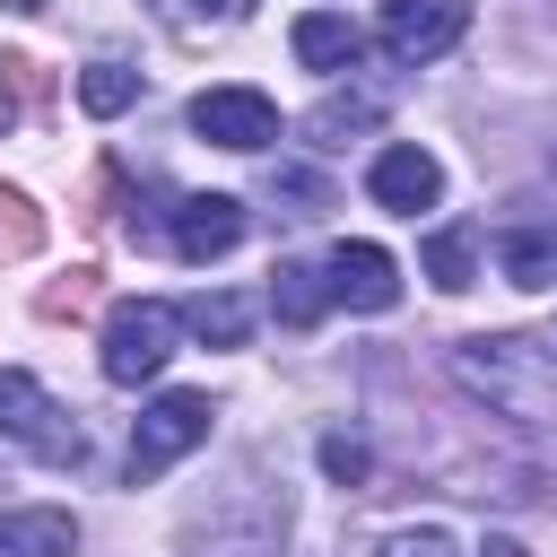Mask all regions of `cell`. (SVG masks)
Here are the masks:
<instances>
[{
	"mask_svg": "<svg viewBox=\"0 0 557 557\" xmlns=\"http://www.w3.org/2000/svg\"><path fill=\"white\" fill-rule=\"evenodd\" d=\"M374 557H461V548H453V531H435V522H418V531H392V540H383Z\"/></svg>",
	"mask_w": 557,
	"mask_h": 557,
	"instance_id": "cell-23",
	"label": "cell"
},
{
	"mask_svg": "<svg viewBox=\"0 0 557 557\" xmlns=\"http://www.w3.org/2000/svg\"><path fill=\"white\" fill-rule=\"evenodd\" d=\"M322 470H331L339 487H366V470H374V461H366V444H357V435H322Z\"/></svg>",
	"mask_w": 557,
	"mask_h": 557,
	"instance_id": "cell-22",
	"label": "cell"
},
{
	"mask_svg": "<svg viewBox=\"0 0 557 557\" xmlns=\"http://www.w3.org/2000/svg\"><path fill=\"white\" fill-rule=\"evenodd\" d=\"M183 331H200L209 348H244V331H252V296H191L183 305Z\"/></svg>",
	"mask_w": 557,
	"mask_h": 557,
	"instance_id": "cell-13",
	"label": "cell"
},
{
	"mask_svg": "<svg viewBox=\"0 0 557 557\" xmlns=\"http://www.w3.org/2000/svg\"><path fill=\"white\" fill-rule=\"evenodd\" d=\"M296 61L305 70H348L357 52H366V35H357V17H331V9H313V17H296Z\"/></svg>",
	"mask_w": 557,
	"mask_h": 557,
	"instance_id": "cell-11",
	"label": "cell"
},
{
	"mask_svg": "<svg viewBox=\"0 0 557 557\" xmlns=\"http://www.w3.org/2000/svg\"><path fill=\"white\" fill-rule=\"evenodd\" d=\"M165 244H174L183 261H218V252H235V244H244V200H226V191H191V200H174Z\"/></svg>",
	"mask_w": 557,
	"mask_h": 557,
	"instance_id": "cell-8",
	"label": "cell"
},
{
	"mask_svg": "<svg viewBox=\"0 0 557 557\" xmlns=\"http://www.w3.org/2000/svg\"><path fill=\"white\" fill-rule=\"evenodd\" d=\"M470 26V0H383V52L392 61H435Z\"/></svg>",
	"mask_w": 557,
	"mask_h": 557,
	"instance_id": "cell-6",
	"label": "cell"
},
{
	"mask_svg": "<svg viewBox=\"0 0 557 557\" xmlns=\"http://www.w3.org/2000/svg\"><path fill=\"white\" fill-rule=\"evenodd\" d=\"M191 131L200 139H218V148H270L278 139V104L261 96V87H209V96H191Z\"/></svg>",
	"mask_w": 557,
	"mask_h": 557,
	"instance_id": "cell-5",
	"label": "cell"
},
{
	"mask_svg": "<svg viewBox=\"0 0 557 557\" xmlns=\"http://www.w3.org/2000/svg\"><path fill=\"white\" fill-rule=\"evenodd\" d=\"M270 305H278V322H322V305H331V278L313 270V261H278L270 270Z\"/></svg>",
	"mask_w": 557,
	"mask_h": 557,
	"instance_id": "cell-12",
	"label": "cell"
},
{
	"mask_svg": "<svg viewBox=\"0 0 557 557\" xmlns=\"http://www.w3.org/2000/svg\"><path fill=\"white\" fill-rule=\"evenodd\" d=\"M148 9H157L165 26H191V35H200V26H235L252 0H148Z\"/></svg>",
	"mask_w": 557,
	"mask_h": 557,
	"instance_id": "cell-19",
	"label": "cell"
},
{
	"mask_svg": "<svg viewBox=\"0 0 557 557\" xmlns=\"http://www.w3.org/2000/svg\"><path fill=\"white\" fill-rule=\"evenodd\" d=\"M26 252H44V209L17 183H0V261H26Z\"/></svg>",
	"mask_w": 557,
	"mask_h": 557,
	"instance_id": "cell-17",
	"label": "cell"
},
{
	"mask_svg": "<svg viewBox=\"0 0 557 557\" xmlns=\"http://www.w3.org/2000/svg\"><path fill=\"white\" fill-rule=\"evenodd\" d=\"M9 122H17V104H9V96H0V131H9Z\"/></svg>",
	"mask_w": 557,
	"mask_h": 557,
	"instance_id": "cell-25",
	"label": "cell"
},
{
	"mask_svg": "<svg viewBox=\"0 0 557 557\" xmlns=\"http://www.w3.org/2000/svg\"><path fill=\"white\" fill-rule=\"evenodd\" d=\"M174 331H183V313L157 305V296L113 305V313H104V374H113V383H148V374L174 357Z\"/></svg>",
	"mask_w": 557,
	"mask_h": 557,
	"instance_id": "cell-3",
	"label": "cell"
},
{
	"mask_svg": "<svg viewBox=\"0 0 557 557\" xmlns=\"http://www.w3.org/2000/svg\"><path fill=\"white\" fill-rule=\"evenodd\" d=\"M322 278H331V305H348V313H392L400 305V261L383 244H339L322 261Z\"/></svg>",
	"mask_w": 557,
	"mask_h": 557,
	"instance_id": "cell-7",
	"label": "cell"
},
{
	"mask_svg": "<svg viewBox=\"0 0 557 557\" xmlns=\"http://www.w3.org/2000/svg\"><path fill=\"white\" fill-rule=\"evenodd\" d=\"M496 261H505V278L513 287H557V235H496Z\"/></svg>",
	"mask_w": 557,
	"mask_h": 557,
	"instance_id": "cell-15",
	"label": "cell"
},
{
	"mask_svg": "<svg viewBox=\"0 0 557 557\" xmlns=\"http://www.w3.org/2000/svg\"><path fill=\"white\" fill-rule=\"evenodd\" d=\"M87 305H96V270H87V261H78V270H61V278L44 287V313H52V322H78Z\"/></svg>",
	"mask_w": 557,
	"mask_h": 557,
	"instance_id": "cell-20",
	"label": "cell"
},
{
	"mask_svg": "<svg viewBox=\"0 0 557 557\" xmlns=\"http://www.w3.org/2000/svg\"><path fill=\"white\" fill-rule=\"evenodd\" d=\"M9 9H44V0H9Z\"/></svg>",
	"mask_w": 557,
	"mask_h": 557,
	"instance_id": "cell-26",
	"label": "cell"
},
{
	"mask_svg": "<svg viewBox=\"0 0 557 557\" xmlns=\"http://www.w3.org/2000/svg\"><path fill=\"white\" fill-rule=\"evenodd\" d=\"M78 548V522L61 505H9L0 513V557H70Z\"/></svg>",
	"mask_w": 557,
	"mask_h": 557,
	"instance_id": "cell-10",
	"label": "cell"
},
{
	"mask_svg": "<svg viewBox=\"0 0 557 557\" xmlns=\"http://www.w3.org/2000/svg\"><path fill=\"white\" fill-rule=\"evenodd\" d=\"M453 383L470 400H487L513 426H557V357L522 331H479L453 348Z\"/></svg>",
	"mask_w": 557,
	"mask_h": 557,
	"instance_id": "cell-1",
	"label": "cell"
},
{
	"mask_svg": "<svg viewBox=\"0 0 557 557\" xmlns=\"http://www.w3.org/2000/svg\"><path fill=\"white\" fill-rule=\"evenodd\" d=\"M366 191H374L383 209L418 218V209H435V200H444V165H435L426 148H383V157H374V174H366Z\"/></svg>",
	"mask_w": 557,
	"mask_h": 557,
	"instance_id": "cell-9",
	"label": "cell"
},
{
	"mask_svg": "<svg viewBox=\"0 0 557 557\" xmlns=\"http://www.w3.org/2000/svg\"><path fill=\"white\" fill-rule=\"evenodd\" d=\"M131 96H139V70L131 61H87V78H78V104L87 113H122Z\"/></svg>",
	"mask_w": 557,
	"mask_h": 557,
	"instance_id": "cell-18",
	"label": "cell"
},
{
	"mask_svg": "<svg viewBox=\"0 0 557 557\" xmlns=\"http://www.w3.org/2000/svg\"><path fill=\"white\" fill-rule=\"evenodd\" d=\"M0 444L52 461V470H78L87 461V426L35 383V374H0Z\"/></svg>",
	"mask_w": 557,
	"mask_h": 557,
	"instance_id": "cell-2",
	"label": "cell"
},
{
	"mask_svg": "<svg viewBox=\"0 0 557 557\" xmlns=\"http://www.w3.org/2000/svg\"><path fill=\"white\" fill-rule=\"evenodd\" d=\"M479 557H522V540H505V531H496V540H479Z\"/></svg>",
	"mask_w": 557,
	"mask_h": 557,
	"instance_id": "cell-24",
	"label": "cell"
},
{
	"mask_svg": "<svg viewBox=\"0 0 557 557\" xmlns=\"http://www.w3.org/2000/svg\"><path fill=\"white\" fill-rule=\"evenodd\" d=\"M0 78H9V104H44V96H52V78H44V61H35V52H9V61H0Z\"/></svg>",
	"mask_w": 557,
	"mask_h": 557,
	"instance_id": "cell-21",
	"label": "cell"
},
{
	"mask_svg": "<svg viewBox=\"0 0 557 557\" xmlns=\"http://www.w3.org/2000/svg\"><path fill=\"white\" fill-rule=\"evenodd\" d=\"M191 444H209V392H157L131 426V479H157L174 470Z\"/></svg>",
	"mask_w": 557,
	"mask_h": 557,
	"instance_id": "cell-4",
	"label": "cell"
},
{
	"mask_svg": "<svg viewBox=\"0 0 557 557\" xmlns=\"http://www.w3.org/2000/svg\"><path fill=\"white\" fill-rule=\"evenodd\" d=\"M470 270H479V235L470 226H435L426 235V278L435 287H470Z\"/></svg>",
	"mask_w": 557,
	"mask_h": 557,
	"instance_id": "cell-16",
	"label": "cell"
},
{
	"mask_svg": "<svg viewBox=\"0 0 557 557\" xmlns=\"http://www.w3.org/2000/svg\"><path fill=\"white\" fill-rule=\"evenodd\" d=\"M374 122H383V96H331V104L305 113V139H313V148H339V139H357V131H374Z\"/></svg>",
	"mask_w": 557,
	"mask_h": 557,
	"instance_id": "cell-14",
	"label": "cell"
}]
</instances>
